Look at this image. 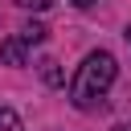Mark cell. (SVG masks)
I'll return each instance as SVG.
<instances>
[{
  "instance_id": "cell-2",
  "label": "cell",
  "mask_w": 131,
  "mask_h": 131,
  "mask_svg": "<svg viewBox=\"0 0 131 131\" xmlns=\"http://www.w3.org/2000/svg\"><path fill=\"white\" fill-rule=\"evenodd\" d=\"M0 61H8V66H25V41H20V37H8V41L0 45Z\"/></svg>"
},
{
  "instance_id": "cell-4",
  "label": "cell",
  "mask_w": 131,
  "mask_h": 131,
  "mask_svg": "<svg viewBox=\"0 0 131 131\" xmlns=\"http://www.w3.org/2000/svg\"><path fill=\"white\" fill-rule=\"evenodd\" d=\"M41 78H45L49 86H61V70H57V61H41Z\"/></svg>"
},
{
  "instance_id": "cell-9",
  "label": "cell",
  "mask_w": 131,
  "mask_h": 131,
  "mask_svg": "<svg viewBox=\"0 0 131 131\" xmlns=\"http://www.w3.org/2000/svg\"><path fill=\"white\" fill-rule=\"evenodd\" d=\"M127 41H131V25H127Z\"/></svg>"
},
{
  "instance_id": "cell-7",
  "label": "cell",
  "mask_w": 131,
  "mask_h": 131,
  "mask_svg": "<svg viewBox=\"0 0 131 131\" xmlns=\"http://www.w3.org/2000/svg\"><path fill=\"white\" fill-rule=\"evenodd\" d=\"M74 8H90V4H98V0H70Z\"/></svg>"
},
{
  "instance_id": "cell-6",
  "label": "cell",
  "mask_w": 131,
  "mask_h": 131,
  "mask_svg": "<svg viewBox=\"0 0 131 131\" xmlns=\"http://www.w3.org/2000/svg\"><path fill=\"white\" fill-rule=\"evenodd\" d=\"M16 4H20V8H33V12H45L53 0H16Z\"/></svg>"
},
{
  "instance_id": "cell-5",
  "label": "cell",
  "mask_w": 131,
  "mask_h": 131,
  "mask_svg": "<svg viewBox=\"0 0 131 131\" xmlns=\"http://www.w3.org/2000/svg\"><path fill=\"white\" fill-rule=\"evenodd\" d=\"M0 131H20V119H16V111L0 106Z\"/></svg>"
},
{
  "instance_id": "cell-8",
  "label": "cell",
  "mask_w": 131,
  "mask_h": 131,
  "mask_svg": "<svg viewBox=\"0 0 131 131\" xmlns=\"http://www.w3.org/2000/svg\"><path fill=\"white\" fill-rule=\"evenodd\" d=\"M115 131H131V127H127V123H123V127H115Z\"/></svg>"
},
{
  "instance_id": "cell-3",
  "label": "cell",
  "mask_w": 131,
  "mask_h": 131,
  "mask_svg": "<svg viewBox=\"0 0 131 131\" xmlns=\"http://www.w3.org/2000/svg\"><path fill=\"white\" fill-rule=\"evenodd\" d=\"M20 41H25V45H41V41H45V25H41V20L20 25Z\"/></svg>"
},
{
  "instance_id": "cell-1",
  "label": "cell",
  "mask_w": 131,
  "mask_h": 131,
  "mask_svg": "<svg viewBox=\"0 0 131 131\" xmlns=\"http://www.w3.org/2000/svg\"><path fill=\"white\" fill-rule=\"evenodd\" d=\"M115 74H119V66H115V57H111L106 49H94V53H86V61L78 66V74H74V86H70V98H74V106H82V111H94V106L102 102V94L111 90Z\"/></svg>"
}]
</instances>
